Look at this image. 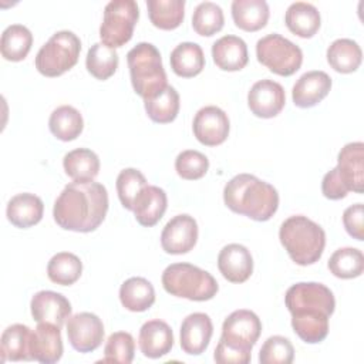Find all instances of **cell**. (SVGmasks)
Wrapping results in <instances>:
<instances>
[{
    "mask_svg": "<svg viewBox=\"0 0 364 364\" xmlns=\"http://www.w3.org/2000/svg\"><path fill=\"white\" fill-rule=\"evenodd\" d=\"M134 91L144 100L155 97L166 84V73L159 50L151 43H138L127 54Z\"/></svg>",
    "mask_w": 364,
    "mask_h": 364,
    "instance_id": "5",
    "label": "cell"
},
{
    "mask_svg": "<svg viewBox=\"0 0 364 364\" xmlns=\"http://www.w3.org/2000/svg\"><path fill=\"white\" fill-rule=\"evenodd\" d=\"M166 206H168V198L165 191L159 186L146 185L141 191V193L136 196L132 212L135 215L136 222L141 226L151 228L162 219L166 210Z\"/></svg>",
    "mask_w": 364,
    "mask_h": 364,
    "instance_id": "22",
    "label": "cell"
},
{
    "mask_svg": "<svg viewBox=\"0 0 364 364\" xmlns=\"http://www.w3.org/2000/svg\"><path fill=\"white\" fill-rule=\"evenodd\" d=\"M269 6L264 0H235L232 3V18L245 31H257L269 20Z\"/></svg>",
    "mask_w": 364,
    "mask_h": 364,
    "instance_id": "30",
    "label": "cell"
},
{
    "mask_svg": "<svg viewBox=\"0 0 364 364\" xmlns=\"http://www.w3.org/2000/svg\"><path fill=\"white\" fill-rule=\"evenodd\" d=\"M256 57L260 64L282 77L293 75L303 63L301 48L277 33L267 34L256 43Z\"/></svg>",
    "mask_w": 364,
    "mask_h": 364,
    "instance_id": "8",
    "label": "cell"
},
{
    "mask_svg": "<svg viewBox=\"0 0 364 364\" xmlns=\"http://www.w3.org/2000/svg\"><path fill=\"white\" fill-rule=\"evenodd\" d=\"M331 90V78L324 71H307L293 85L291 98L299 108H311L317 105Z\"/></svg>",
    "mask_w": 364,
    "mask_h": 364,
    "instance_id": "20",
    "label": "cell"
},
{
    "mask_svg": "<svg viewBox=\"0 0 364 364\" xmlns=\"http://www.w3.org/2000/svg\"><path fill=\"white\" fill-rule=\"evenodd\" d=\"M262 333V323L257 314L250 310H235L222 324L220 340L229 347L252 353L253 346Z\"/></svg>",
    "mask_w": 364,
    "mask_h": 364,
    "instance_id": "10",
    "label": "cell"
},
{
    "mask_svg": "<svg viewBox=\"0 0 364 364\" xmlns=\"http://www.w3.org/2000/svg\"><path fill=\"white\" fill-rule=\"evenodd\" d=\"M148 16L151 23L161 30H173L185 17V0H148Z\"/></svg>",
    "mask_w": 364,
    "mask_h": 364,
    "instance_id": "33",
    "label": "cell"
},
{
    "mask_svg": "<svg viewBox=\"0 0 364 364\" xmlns=\"http://www.w3.org/2000/svg\"><path fill=\"white\" fill-rule=\"evenodd\" d=\"M286 104L284 88L273 80L255 82L247 94V105L253 115L259 118H273Z\"/></svg>",
    "mask_w": 364,
    "mask_h": 364,
    "instance_id": "14",
    "label": "cell"
},
{
    "mask_svg": "<svg viewBox=\"0 0 364 364\" xmlns=\"http://www.w3.org/2000/svg\"><path fill=\"white\" fill-rule=\"evenodd\" d=\"M172 71L183 78H191L202 73L205 67V55L199 44L185 41L178 44L169 57Z\"/></svg>",
    "mask_w": 364,
    "mask_h": 364,
    "instance_id": "27",
    "label": "cell"
},
{
    "mask_svg": "<svg viewBox=\"0 0 364 364\" xmlns=\"http://www.w3.org/2000/svg\"><path fill=\"white\" fill-rule=\"evenodd\" d=\"M139 18V9L134 0H111L104 9L100 27L101 43L111 48L122 47L134 34Z\"/></svg>",
    "mask_w": 364,
    "mask_h": 364,
    "instance_id": "9",
    "label": "cell"
},
{
    "mask_svg": "<svg viewBox=\"0 0 364 364\" xmlns=\"http://www.w3.org/2000/svg\"><path fill=\"white\" fill-rule=\"evenodd\" d=\"M82 273V263L80 257L70 252H60L54 255L47 264L48 279L60 286L74 284Z\"/></svg>",
    "mask_w": 364,
    "mask_h": 364,
    "instance_id": "36",
    "label": "cell"
},
{
    "mask_svg": "<svg viewBox=\"0 0 364 364\" xmlns=\"http://www.w3.org/2000/svg\"><path fill=\"white\" fill-rule=\"evenodd\" d=\"M193 135L206 146H216L226 141L230 129L228 114L215 105L200 108L193 118Z\"/></svg>",
    "mask_w": 364,
    "mask_h": 364,
    "instance_id": "12",
    "label": "cell"
},
{
    "mask_svg": "<svg viewBox=\"0 0 364 364\" xmlns=\"http://www.w3.org/2000/svg\"><path fill=\"white\" fill-rule=\"evenodd\" d=\"M31 328L26 324H11L9 326L0 340V353L1 361H28L31 360L30 354V338Z\"/></svg>",
    "mask_w": 364,
    "mask_h": 364,
    "instance_id": "26",
    "label": "cell"
},
{
    "mask_svg": "<svg viewBox=\"0 0 364 364\" xmlns=\"http://www.w3.org/2000/svg\"><path fill=\"white\" fill-rule=\"evenodd\" d=\"M67 337L71 347L78 353H91L104 340V324L94 313H77L68 317Z\"/></svg>",
    "mask_w": 364,
    "mask_h": 364,
    "instance_id": "11",
    "label": "cell"
},
{
    "mask_svg": "<svg viewBox=\"0 0 364 364\" xmlns=\"http://www.w3.org/2000/svg\"><path fill=\"white\" fill-rule=\"evenodd\" d=\"M146 185V179L141 171L135 168L122 169L117 176V192L122 206L132 210L136 196Z\"/></svg>",
    "mask_w": 364,
    "mask_h": 364,
    "instance_id": "40",
    "label": "cell"
},
{
    "mask_svg": "<svg viewBox=\"0 0 364 364\" xmlns=\"http://www.w3.org/2000/svg\"><path fill=\"white\" fill-rule=\"evenodd\" d=\"M294 358V348L283 336L269 337L259 353L260 364H290Z\"/></svg>",
    "mask_w": 364,
    "mask_h": 364,
    "instance_id": "43",
    "label": "cell"
},
{
    "mask_svg": "<svg viewBox=\"0 0 364 364\" xmlns=\"http://www.w3.org/2000/svg\"><path fill=\"white\" fill-rule=\"evenodd\" d=\"M198 240V223L186 213L173 216L162 229L161 246L169 255L191 252Z\"/></svg>",
    "mask_w": 364,
    "mask_h": 364,
    "instance_id": "13",
    "label": "cell"
},
{
    "mask_svg": "<svg viewBox=\"0 0 364 364\" xmlns=\"http://www.w3.org/2000/svg\"><path fill=\"white\" fill-rule=\"evenodd\" d=\"M31 360L43 364H54L63 355L60 327L51 323H37L30 338Z\"/></svg>",
    "mask_w": 364,
    "mask_h": 364,
    "instance_id": "17",
    "label": "cell"
},
{
    "mask_svg": "<svg viewBox=\"0 0 364 364\" xmlns=\"http://www.w3.org/2000/svg\"><path fill=\"white\" fill-rule=\"evenodd\" d=\"M218 269L230 283H243L253 273L250 250L239 243L226 245L218 256Z\"/></svg>",
    "mask_w": 364,
    "mask_h": 364,
    "instance_id": "18",
    "label": "cell"
},
{
    "mask_svg": "<svg viewBox=\"0 0 364 364\" xmlns=\"http://www.w3.org/2000/svg\"><path fill=\"white\" fill-rule=\"evenodd\" d=\"M162 286L166 293L192 301L210 300L219 290L209 272L189 263L169 264L162 273Z\"/></svg>",
    "mask_w": 364,
    "mask_h": 364,
    "instance_id": "6",
    "label": "cell"
},
{
    "mask_svg": "<svg viewBox=\"0 0 364 364\" xmlns=\"http://www.w3.org/2000/svg\"><path fill=\"white\" fill-rule=\"evenodd\" d=\"M48 128L57 139L68 142L80 136L84 128V119L77 108L71 105H61L51 112Z\"/></svg>",
    "mask_w": 364,
    "mask_h": 364,
    "instance_id": "32",
    "label": "cell"
},
{
    "mask_svg": "<svg viewBox=\"0 0 364 364\" xmlns=\"http://www.w3.org/2000/svg\"><path fill=\"white\" fill-rule=\"evenodd\" d=\"M223 200L232 212L257 222L269 220L279 208L276 188L250 173L233 176L225 185Z\"/></svg>",
    "mask_w": 364,
    "mask_h": 364,
    "instance_id": "3",
    "label": "cell"
},
{
    "mask_svg": "<svg viewBox=\"0 0 364 364\" xmlns=\"http://www.w3.org/2000/svg\"><path fill=\"white\" fill-rule=\"evenodd\" d=\"M81 41L73 31L54 33L36 55V68L46 77H58L71 70L80 57Z\"/></svg>",
    "mask_w": 364,
    "mask_h": 364,
    "instance_id": "7",
    "label": "cell"
},
{
    "mask_svg": "<svg viewBox=\"0 0 364 364\" xmlns=\"http://www.w3.org/2000/svg\"><path fill=\"white\" fill-rule=\"evenodd\" d=\"M284 303L291 314L294 333L309 344L323 341L328 334V318L334 313L333 291L316 282H300L287 289Z\"/></svg>",
    "mask_w": 364,
    "mask_h": 364,
    "instance_id": "1",
    "label": "cell"
},
{
    "mask_svg": "<svg viewBox=\"0 0 364 364\" xmlns=\"http://www.w3.org/2000/svg\"><path fill=\"white\" fill-rule=\"evenodd\" d=\"M33 46V34L23 24H11L4 28L0 40V51L7 61H21Z\"/></svg>",
    "mask_w": 364,
    "mask_h": 364,
    "instance_id": "34",
    "label": "cell"
},
{
    "mask_svg": "<svg viewBox=\"0 0 364 364\" xmlns=\"http://www.w3.org/2000/svg\"><path fill=\"white\" fill-rule=\"evenodd\" d=\"M213 63L223 71H239L249 61L247 46L237 36H223L212 46Z\"/></svg>",
    "mask_w": 364,
    "mask_h": 364,
    "instance_id": "23",
    "label": "cell"
},
{
    "mask_svg": "<svg viewBox=\"0 0 364 364\" xmlns=\"http://www.w3.org/2000/svg\"><path fill=\"white\" fill-rule=\"evenodd\" d=\"M146 115L158 124L172 122L179 112V94L172 85H166L155 97L144 100Z\"/></svg>",
    "mask_w": 364,
    "mask_h": 364,
    "instance_id": "35",
    "label": "cell"
},
{
    "mask_svg": "<svg viewBox=\"0 0 364 364\" xmlns=\"http://www.w3.org/2000/svg\"><path fill=\"white\" fill-rule=\"evenodd\" d=\"M213 324L208 314L192 313L181 324V347L189 355L202 354L212 338Z\"/></svg>",
    "mask_w": 364,
    "mask_h": 364,
    "instance_id": "19",
    "label": "cell"
},
{
    "mask_svg": "<svg viewBox=\"0 0 364 364\" xmlns=\"http://www.w3.org/2000/svg\"><path fill=\"white\" fill-rule=\"evenodd\" d=\"M209 169V159L199 151H182L175 159L176 173L186 181H195L205 176Z\"/></svg>",
    "mask_w": 364,
    "mask_h": 364,
    "instance_id": "42",
    "label": "cell"
},
{
    "mask_svg": "<svg viewBox=\"0 0 364 364\" xmlns=\"http://www.w3.org/2000/svg\"><path fill=\"white\" fill-rule=\"evenodd\" d=\"M225 16L220 6L213 1L199 3L192 14L193 30L203 37H210L223 28Z\"/></svg>",
    "mask_w": 364,
    "mask_h": 364,
    "instance_id": "39",
    "label": "cell"
},
{
    "mask_svg": "<svg viewBox=\"0 0 364 364\" xmlns=\"http://www.w3.org/2000/svg\"><path fill=\"white\" fill-rule=\"evenodd\" d=\"M31 316L37 323H51L61 328L71 316V304L65 296L51 290L37 291L30 301Z\"/></svg>",
    "mask_w": 364,
    "mask_h": 364,
    "instance_id": "15",
    "label": "cell"
},
{
    "mask_svg": "<svg viewBox=\"0 0 364 364\" xmlns=\"http://www.w3.org/2000/svg\"><path fill=\"white\" fill-rule=\"evenodd\" d=\"M327 266L338 279H354L364 270V255L355 247H340L330 256Z\"/></svg>",
    "mask_w": 364,
    "mask_h": 364,
    "instance_id": "38",
    "label": "cell"
},
{
    "mask_svg": "<svg viewBox=\"0 0 364 364\" xmlns=\"http://www.w3.org/2000/svg\"><path fill=\"white\" fill-rule=\"evenodd\" d=\"M363 60L360 46L351 38L334 40L327 48V61L333 70L341 74L355 71Z\"/></svg>",
    "mask_w": 364,
    "mask_h": 364,
    "instance_id": "31",
    "label": "cell"
},
{
    "mask_svg": "<svg viewBox=\"0 0 364 364\" xmlns=\"http://www.w3.org/2000/svg\"><path fill=\"white\" fill-rule=\"evenodd\" d=\"M121 304L129 311H145L155 303V290L144 277H129L119 287Z\"/></svg>",
    "mask_w": 364,
    "mask_h": 364,
    "instance_id": "28",
    "label": "cell"
},
{
    "mask_svg": "<svg viewBox=\"0 0 364 364\" xmlns=\"http://www.w3.org/2000/svg\"><path fill=\"white\" fill-rule=\"evenodd\" d=\"M138 344L141 353L148 358H159L166 355L173 347V333L164 320L145 321L139 330Z\"/></svg>",
    "mask_w": 364,
    "mask_h": 364,
    "instance_id": "21",
    "label": "cell"
},
{
    "mask_svg": "<svg viewBox=\"0 0 364 364\" xmlns=\"http://www.w3.org/2000/svg\"><path fill=\"white\" fill-rule=\"evenodd\" d=\"M108 212V192L100 182H70L54 202L55 223L73 232L95 230Z\"/></svg>",
    "mask_w": 364,
    "mask_h": 364,
    "instance_id": "2",
    "label": "cell"
},
{
    "mask_svg": "<svg viewBox=\"0 0 364 364\" xmlns=\"http://www.w3.org/2000/svg\"><path fill=\"white\" fill-rule=\"evenodd\" d=\"M118 53L115 48L105 46L104 43H95L90 47L85 57L87 71L97 80H108L118 68Z\"/></svg>",
    "mask_w": 364,
    "mask_h": 364,
    "instance_id": "37",
    "label": "cell"
},
{
    "mask_svg": "<svg viewBox=\"0 0 364 364\" xmlns=\"http://www.w3.org/2000/svg\"><path fill=\"white\" fill-rule=\"evenodd\" d=\"M279 239L290 259L300 266L318 262L326 246L323 228L303 215L287 218L279 229Z\"/></svg>",
    "mask_w": 364,
    "mask_h": 364,
    "instance_id": "4",
    "label": "cell"
},
{
    "mask_svg": "<svg viewBox=\"0 0 364 364\" xmlns=\"http://www.w3.org/2000/svg\"><path fill=\"white\" fill-rule=\"evenodd\" d=\"M337 172L348 192L364 191V144L350 142L341 148L337 156Z\"/></svg>",
    "mask_w": 364,
    "mask_h": 364,
    "instance_id": "16",
    "label": "cell"
},
{
    "mask_svg": "<svg viewBox=\"0 0 364 364\" xmlns=\"http://www.w3.org/2000/svg\"><path fill=\"white\" fill-rule=\"evenodd\" d=\"M63 166L74 182H90L100 172V159L91 149L77 148L64 155Z\"/></svg>",
    "mask_w": 364,
    "mask_h": 364,
    "instance_id": "29",
    "label": "cell"
},
{
    "mask_svg": "<svg viewBox=\"0 0 364 364\" xmlns=\"http://www.w3.org/2000/svg\"><path fill=\"white\" fill-rule=\"evenodd\" d=\"M213 358L218 364H247L252 358V353H245L237 348L229 347L222 340H219Z\"/></svg>",
    "mask_w": 364,
    "mask_h": 364,
    "instance_id": "46",
    "label": "cell"
},
{
    "mask_svg": "<svg viewBox=\"0 0 364 364\" xmlns=\"http://www.w3.org/2000/svg\"><path fill=\"white\" fill-rule=\"evenodd\" d=\"M43 200L37 195L28 192L14 195L6 208L9 222L20 229H27L37 225L43 218Z\"/></svg>",
    "mask_w": 364,
    "mask_h": 364,
    "instance_id": "24",
    "label": "cell"
},
{
    "mask_svg": "<svg viewBox=\"0 0 364 364\" xmlns=\"http://www.w3.org/2000/svg\"><path fill=\"white\" fill-rule=\"evenodd\" d=\"M321 192L327 199L331 200H338L347 196L348 189L344 185V182L341 181L337 168H333L331 171H328L321 182Z\"/></svg>",
    "mask_w": 364,
    "mask_h": 364,
    "instance_id": "45",
    "label": "cell"
},
{
    "mask_svg": "<svg viewBox=\"0 0 364 364\" xmlns=\"http://www.w3.org/2000/svg\"><path fill=\"white\" fill-rule=\"evenodd\" d=\"M284 23L293 34L301 38H310L318 31L321 18L318 10L311 3L296 1L287 7Z\"/></svg>",
    "mask_w": 364,
    "mask_h": 364,
    "instance_id": "25",
    "label": "cell"
},
{
    "mask_svg": "<svg viewBox=\"0 0 364 364\" xmlns=\"http://www.w3.org/2000/svg\"><path fill=\"white\" fill-rule=\"evenodd\" d=\"M343 225L351 237H354L360 242L364 240V206H363V203L351 205L344 210Z\"/></svg>",
    "mask_w": 364,
    "mask_h": 364,
    "instance_id": "44",
    "label": "cell"
},
{
    "mask_svg": "<svg viewBox=\"0 0 364 364\" xmlns=\"http://www.w3.org/2000/svg\"><path fill=\"white\" fill-rule=\"evenodd\" d=\"M135 341L134 337L127 331L112 333L104 347L102 363H119L129 364L134 360Z\"/></svg>",
    "mask_w": 364,
    "mask_h": 364,
    "instance_id": "41",
    "label": "cell"
}]
</instances>
